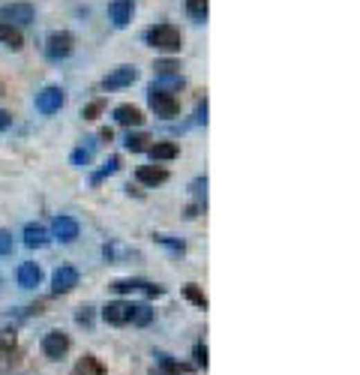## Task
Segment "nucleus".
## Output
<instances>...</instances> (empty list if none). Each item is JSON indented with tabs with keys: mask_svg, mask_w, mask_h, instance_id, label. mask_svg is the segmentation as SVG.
Here are the masks:
<instances>
[{
	"mask_svg": "<svg viewBox=\"0 0 360 375\" xmlns=\"http://www.w3.org/2000/svg\"><path fill=\"white\" fill-rule=\"evenodd\" d=\"M183 297L189 300V304H195L198 309H207V297H204V291L198 288V286H192V282H189V286H183Z\"/></svg>",
	"mask_w": 360,
	"mask_h": 375,
	"instance_id": "24",
	"label": "nucleus"
},
{
	"mask_svg": "<svg viewBox=\"0 0 360 375\" xmlns=\"http://www.w3.org/2000/svg\"><path fill=\"white\" fill-rule=\"evenodd\" d=\"M72 49H75V36H72L69 30H54L48 40H45V58H48V60L69 58Z\"/></svg>",
	"mask_w": 360,
	"mask_h": 375,
	"instance_id": "3",
	"label": "nucleus"
},
{
	"mask_svg": "<svg viewBox=\"0 0 360 375\" xmlns=\"http://www.w3.org/2000/svg\"><path fill=\"white\" fill-rule=\"evenodd\" d=\"M75 286H78V270L75 268L63 264V268L54 270V277H51V291L54 295H69Z\"/></svg>",
	"mask_w": 360,
	"mask_h": 375,
	"instance_id": "7",
	"label": "nucleus"
},
{
	"mask_svg": "<svg viewBox=\"0 0 360 375\" xmlns=\"http://www.w3.org/2000/svg\"><path fill=\"white\" fill-rule=\"evenodd\" d=\"M12 252V234L0 228V255H9Z\"/></svg>",
	"mask_w": 360,
	"mask_h": 375,
	"instance_id": "29",
	"label": "nucleus"
},
{
	"mask_svg": "<svg viewBox=\"0 0 360 375\" xmlns=\"http://www.w3.org/2000/svg\"><path fill=\"white\" fill-rule=\"evenodd\" d=\"M129 306L132 304H126V300H111V304L102 306V318L108 324H114V327L129 324Z\"/></svg>",
	"mask_w": 360,
	"mask_h": 375,
	"instance_id": "9",
	"label": "nucleus"
},
{
	"mask_svg": "<svg viewBox=\"0 0 360 375\" xmlns=\"http://www.w3.org/2000/svg\"><path fill=\"white\" fill-rule=\"evenodd\" d=\"M135 180L144 184V186H159V184H165L168 180V171L162 166H141L138 171H135Z\"/></svg>",
	"mask_w": 360,
	"mask_h": 375,
	"instance_id": "11",
	"label": "nucleus"
},
{
	"mask_svg": "<svg viewBox=\"0 0 360 375\" xmlns=\"http://www.w3.org/2000/svg\"><path fill=\"white\" fill-rule=\"evenodd\" d=\"M144 286L141 279H114L111 282V288L117 291V295H129V291H138Z\"/></svg>",
	"mask_w": 360,
	"mask_h": 375,
	"instance_id": "25",
	"label": "nucleus"
},
{
	"mask_svg": "<svg viewBox=\"0 0 360 375\" xmlns=\"http://www.w3.org/2000/svg\"><path fill=\"white\" fill-rule=\"evenodd\" d=\"M129 322H132L135 327H147V324L153 322V309H150L147 304H132V306H129Z\"/></svg>",
	"mask_w": 360,
	"mask_h": 375,
	"instance_id": "20",
	"label": "nucleus"
},
{
	"mask_svg": "<svg viewBox=\"0 0 360 375\" xmlns=\"http://www.w3.org/2000/svg\"><path fill=\"white\" fill-rule=\"evenodd\" d=\"M141 288L147 291V297H159V295H162V286H150V282H144Z\"/></svg>",
	"mask_w": 360,
	"mask_h": 375,
	"instance_id": "34",
	"label": "nucleus"
},
{
	"mask_svg": "<svg viewBox=\"0 0 360 375\" xmlns=\"http://www.w3.org/2000/svg\"><path fill=\"white\" fill-rule=\"evenodd\" d=\"M39 282H42V270H39V264L24 261L21 268H18V286H21V288H36Z\"/></svg>",
	"mask_w": 360,
	"mask_h": 375,
	"instance_id": "14",
	"label": "nucleus"
},
{
	"mask_svg": "<svg viewBox=\"0 0 360 375\" xmlns=\"http://www.w3.org/2000/svg\"><path fill=\"white\" fill-rule=\"evenodd\" d=\"M9 126H12V114L0 108V132H3V130H9Z\"/></svg>",
	"mask_w": 360,
	"mask_h": 375,
	"instance_id": "32",
	"label": "nucleus"
},
{
	"mask_svg": "<svg viewBox=\"0 0 360 375\" xmlns=\"http://www.w3.org/2000/svg\"><path fill=\"white\" fill-rule=\"evenodd\" d=\"M150 141H153V139H150L147 132H129V135L123 139V148L129 150V153H141V150L150 148Z\"/></svg>",
	"mask_w": 360,
	"mask_h": 375,
	"instance_id": "21",
	"label": "nucleus"
},
{
	"mask_svg": "<svg viewBox=\"0 0 360 375\" xmlns=\"http://www.w3.org/2000/svg\"><path fill=\"white\" fill-rule=\"evenodd\" d=\"M90 159H93V141L84 144V148H78V150H72V157H69V162L72 166H78V168H84Z\"/></svg>",
	"mask_w": 360,
	"mask_h": 375,
	"instance_id": "23",
	"label": "nucleus"
},
{
	"mask_svg": "<svg viewBox=\"0 0 360 375\" xmlns=\"http://www.w3.org/2000/svg\"><path fill=\"white\" fill-rule=\"evenodd\" d=\"M99 139H102V141H111V139H114V132H111V130H108V126H105V130L99 132Z\"/></svg>",
	"mask_w": 360,
	"mask_h": 375,
	"instance_id": "35",
	"label": "nucleus"
},
{
	"mask_svg": "<svg viewBox=\"0 0 360 375\" xmlns=\"http://www.w3.org/2000/svg\"><path fill=\"white\" fill-rule=\"evenodd\" d=\"M33 15H36V9L30 3H6V6H0V21H6V24H30L33 21Z\"/></svg>",
	"mask_w": 360,
	"mask_h": 375,
	"instance_id": "6",
	"label": "nucleus"
},
{
	"mask_svg": "<svg viewBox=\"0 0 360 375\" xmlns=\"http://www.w3.org/2000/svg\"><path fill=\"white\" fill-rule=\"evenodd\" d=\"M156 363H159V369H153L150 375H183L186 372L183 363H177L171 354H162V351L156 354Z\"/></svg>",
	"mask_w": 360,
	"mask_h": 375,
	"instance_id": "17",
	"label": "nucleus"
},
{
	"mask_svg": "<svg viewBox=\"0 0 360 375\" xmlns=\"http://www.w3.org/2000/svg\"><path fill=\"white\" fill-rule=\"evenodd\" d=\"M198 123H207V99H201V103H198V117H195Z\"/></svg>",
	"mask_w": 360,
	"mask_h": 375,
	"instance_id": "33",
	"label": "nucleus"
},
{
	"mask_svg": "<svg viewBox=\"0 0 360 375\" xmlns=\"http://www.w3.org/2000/svg\"><path fill=\"white\" fill-rule=\"evenodd\" d=\"M108 15H111V24L114 27H126V24L132 21V0H111Z\"/></svg>",
	"mask_w": 360,
	"mask_h": 375,
	"instance_id": "12",
	"label": "nucleus"
},
{
	"mask_svg": "<svg viewBox=\"0 0 360 375\" xmlns=\"http://www.w3.org/2000/svg\"><path fill=\"white\" fill-rule=\"evenodd\" d=\"M147 103H150L153 112H156V117H165V121H171V117H177V114H180V99H177L174 94H168V90L156 87V85L150 87Z\"/></svg>",
	"mask_w": 360,
	"mask_h": 375,
	"instance_id": "2",
	"label": "nucleus"
},
{
	"mask_svg": "<svg viewBox=\"0 0 360 375\" xmlns=\"http://www.w3.org/2000/svg\"><path fill=\"white\" fill-rule=\"evenodd\" d=\"M24 243L30 246V250H39V246L48 243V228L39 225V223H27L24 225Z\"/></svg>",
	"mask_w": 360,
	"mask_h": 375,
	"instance_id": "15",
	"label": "nucleus"
},
{
	"mask_svg": "<svg viewBox=\"0 0 360 375\" xmlns=\"http://www.w3.org/2000/svg\"><path fill=\"white\" fill-rule=\"evenodd\" d=\"M69 375H105V369H102V363H99L93 354H84L75 367H72V372Z\"/></svg>",
	"mask_w": 360,
	"mask_h": 375,
	"instance_id": "19",
	"label": "nucleus"
},
{
	"mask_svg": "<svg viewBox=\"0 0 360 375\" xmlns=\"http://www.w3.org/2000/svg\"><path fill=\"white\" fill-rule=\"evenodd\" d=\"M192 358H195V367H201V369H207V345L204 342H195V349H192Z\"/></svg>",
	"mask_w": 360,
	"mask_h": 375,
	"instance_id": "28",
	"label": "nucleus"
},
{
	"mask_svg": "<svg viewBox=\"0 0 360 375\" xmlns=\"http://www.w3.org/2000/svg\"><path fill=\"white\" fill-rule=\"evenodd\" d=\"M153 69H156L159 78H162V76H177V72H180V63H177V60H156V63H153Z\"/></svg>",
	"mask_w": 360,
	"mask_h": 375,
	"instance_id": "26",
	"label": "nucleus"
},
{
	"mask_svg": "<svg viewBox=\"0 0 360 375\" xmlns=\"http://www.w3.org/2000/svg\"><path fill=\"white\" fill-rule=\"evenodd\" d=\"M135 78H138V69H135V67H117L114 72H108V76L102 78V90H120V87H129Z\"/></svg>",
	"mask_w": 360,
	"mask_h": 375,
	"instance_id": "8",
	"label": "nucleus"
},
{
	"mask_svg": "<svg viewBox=\"0 0 360 375\" xmlns=\"http://www.w3.org/2000/svg\"><path fill=\"white\" fill-rule=\"evenodd\" d=\"M147 153H150V157L156 159V162H168V159L177 157L180 148H177L174 141H156V144H150V148H147Z\"/></svg>",
	"mask_w": 360,
	"mask_h": 375,
	"instance_id": "16",
	"label": "nucleus"
},
{
	"mask_svg": "<svg viewBox=\"0 0 360 375\" xmlns=\"http://www.w3.org/2000/svg\"><path fill=\"white\" fill-rule=\"evenodd\" d=\"M69 336L66 333H60V331H51V333H45L42 336V354L48 360H63L66 358V351H69Z\"/></svg>",
	"mask_w": 360,
	"mask_h": 375,
	"instance_id": "4",
	"label": "nucleus"
},
{
	"mask_svg": "<svg viewBox=\"0 0 360 375\" xmlns=\"http://www.w3.org/2000/svg\"><path fill=\"white\" fill-rule=\"evenodd\" d=\"M63 103H66V96H63L60 87H45L36 94V112L39 114H57Z\"/></svg>",
	"mask_w": 360,
	"mask_h": 375,
	"instance_id": "5",
	"label": "nucleus"
},
{
	"mask_svg": "<svg viewBox=\"0 0 360 375\" xmlns=\"http://www.w3.org/2000/svg\"><path fill=\"white\" fill-rule=\"evenodd\" d=\"M102 112V103H90V105H84V112H81V117H84V121H93V117Z\"/></svg>",
	"mask_w": 360,
	"mask_h": 375,
	"instance_id": "31",
	"label": "nucleus"
},
{
	"mask_svg": "<svg viewBox=\"0 0 360 375\" xmlns=\"http://www.w3.org/2000/svg\"><path fill=\"white\" fill-rule=\"evenodd\" d=\"M75 322H78V324H87V327L93 324V313H90V306H81V309H78V313H75Z\"/></svg>",
	"mask_w": 360,
	"mask_h": 375,
	"instance_id": "30",
	"label": "nucleus"
},
{
	"mask_svg": "<svg viewBox=\"0 0 360 375\" xmlns=\"http://www.w3.org/2000/svg\"><path fill=\"white\" fill-rule=\"evenodd\" d=\"M207 9H210V0H186V12L192 21H204Z\"/></svg>",
	"mask_w": 360,
	"mask_h": 375,
	"instance_id": "22",
	"label": "nucleus"
},
{
	"mask_svg": "<svg viewBox=\"0 0 360 375\" xmlns=\"http://www.w3.org/2000/svg\"><path fill=\"white\" fill-rule=\"evenodd\" d=\"M0 96H3V81H0Z\"/></svg>",
	"mask_w": 360,
	"mask_h": 375,
	"instance_id": "36",
	"label": "nucleus"
},
{
	"mask_svg": "<svg viewBox=\"0 0 360 375\" xmlns=\"http://www.w3.org/2000/svg\"><path fill=\"white\" fill-rule=\"evenodd\" d=\"M0 282H3V277H0Z\"/></svg>",
	"mask_w": 360,
	"mask_h": 375,
	"instance_id": "37",
	"label": "nucleus"
},
{
	"mask_svg": "<svg viewBox=\"0 0 360 375\" xmlns=\"http://www.w3.org/2000/svg\"><path fill=\"white\" fill-rule=\"evenodd\" d=\"M51 232H54V237H57L60 243H75L78 241V223L72 216H57L54 219V225H51Z\"/></svg>",
	"mask_w": 360,
	"mask_h": 375,
	"instance_id": "10",
	"label": "nucleus"
},
{
	"mask_svg": "<svg viewBox=\"0 0 360 375\" xmlns=\"http://www.w3.org/2000/svg\"><path fill=\"white\" fill-rule=\"evenodd\" d=\"M144 40H147V45H153L156 51H168V54H177L180 49H183V36H180V30L174 24L150 27V30L144 33Z\"/></svg>",
	"mask_w": 360,
	"mask_h": 375,
	"instance_id": "1",
	"label": "nucleus"
},
{
	"mask_svg": "<svg viewBox=\"0 0 360 375\" xmlns=\"http://www.w3.org/2000/svg\"><path fill=\"white\" fill-rule=\"evenodd\" d=\"M117 168H120V157H108L105 166H102V171H99V175H93V184H99V180L108 177V175H114Z\"/></svg>",
	"mask_w": 360,
	"mask_h": 375,
	"instance_id": "27",
	"label": "nucleus"
},
{
	"mask_svg": "<svg viewBox=\"0 0 360 375\" xmlns=\"http://www.w3.org/2000/svg\"><path fill=\"white\" fill-rule=\"evenodd\" d=\"M0 42L3 45H9L12 51H18L24 45V36H21V30H18L15 24H6V21H0Z\"/></svg>",
	"mask_w": 360,
	"mask_h": 375,
	"instance_id": "18",
	"label": "nucleus"
},
{
	"mask_svg": "<svg viewBox=\"0 0 360 375\" xmlns=\"http://www.w3.org/2000/svg\"><path fill=\"white\" fill-rule=\"evenodd\" d=\"M114 121L120 126H141L144 123V112L138 105H117L114 108Z\"/></svg>",
	"mask_w": 360,
	"mask_h": 375,
	"instance_id": "13",
	"label": "nucleus"
}]
</instances>
